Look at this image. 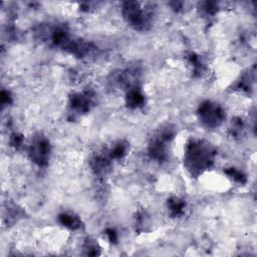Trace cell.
Returning <instances> with one entry per match:
<instances>
[{"label": "cell", "mask_w": 257, "mask_h": 257, "mask_svg": "<svg viewBox=\"0 0 257 257\" xmlns=\"http://www.w3.org/2000/svg\"><path fill=\"white\" fill-rule=\"evenodd\" d=\"M216 158L215 148L204 139H191L184 149V167L192 178L210 170Z\"/></svg>", "instance_id": "cell-1"}, {"label": "cell", "mask_w": 257, "mask_h": 257, "mask_svg": "<svg viewBox=\"0 0 257 257\" xmlns=\"http://www.w3.org/2000/svg\"><path fill=\"white\" fill-rule=\"evenodd\" d=\"M167 208L172 218H180L185 214L187 204L184 199L179 197H171L167 202Z\"/></svg>", "instance_id": "cell-9"}, {"label": "cell", "mask_w": 257, "mask_h": 257, "mask_svg": "<svg viewBox=\"0 0 257 257\" xmlns=\"http://www.w3.org/2000/svg\"><path fill=\"white\" fill-rule=\"evenodd\" d=\"M30 160L39 167H44L48 164L51 154V146L49 140L41 135L36 134L32 137L27 150Z\"/></svg>", "instance_id": "cell-6"}, {"label": "cell", "mask_w": 257, "mask_h": 257, "mask_svg": "<svg viewBox=\"0 0 257 257\" xmlns=\"http://www.w3.org/2000/svg\"><path fill=\"white\" fill-rule=\"evenodd\" d=\"M58 222L60 223V225H62L63 227L69 229V230H78L81 228L82 226V222L81 219L73 214V213H61L58 216Z\"/></svg>", "instance_id": "cell-10"}, {"label": "cell", "mask_w": 257, "mask_h": 257, "mask_svg": "<svg viewBox=\"0 0 257 257\" xmlns=\"http://www.w3.org/2000/svg\"><path fill=\"white\" fill-rule=\"evenodd\" d=\"M96 94L92 89H83L69 96L68 114L74 118L87 113L94 106Z\"/></svg>", "instance_id": "cell-5"}, {"label": "cell", "mask_w": 257, "mask_h": 257, "mask_svg": "<svg viewBox=\"0 0 257 257\" xmlns=\"http://www.w3.org/2000/svg\"><path fill=\"white\" fill-rule=\"evenodd\" d=\"M146 103V97L140 86H135L126 90L125 104L131 109H137L143 107Z\"/></svg>", "instance_id": "cell-8"}, {"label": "cell", "mask_w": 257, "mask_h": 257, "mask_svg": "<svg viewBox=\"0 0 257 257\" xmlns=\"http://www.w3.org/2000/svg\"><path fill=\"white\" fill-rule=\"evenodd\" d=\"M110 157L113 161H119L126 157L130 151V144L125 141H117L108 148Z\"/></svg>", "instance_id": "cell-11"}, {"label": "cell", "mask_w": 257, "mask_h": 257, "mask_svg": "<svg viewBox=\"0 0 257 257\" xmlns=\"http://www.w3.org/2000/svg\"><path fill=\"white\" fill-rule=\"evenodd\" d=\"M23 144V136L19 133H13L10 136V146L14 147L15 149H18Z\"/></svg>", "instance_id": "cell-18"}, {"label": "cell", "mask_w": 257, "mask_h": 257, "mask_svg": "<svg viewBox=\"0 0 257 257\" xmlns=\"http://www.w3.org/2000/svg\"><path fill=\"white\" fill-rule=\"evenodd\" d=\"M201 11L205 16L211 17L217 13L218 8H217L215 2H205L201 8Z\"/></svg>", "instance_id": "cell-17"}, {"label": "cell", "mask_w": 257, "mask_h": 257, "mask_svg": "<svg viewBox=\"0 0 257 257\" xmlns=\"http://www.w3.org/2000/svg\"><path fill=\"white\" fill-rule=\"evenodd\" d=\"M83 254L86 256H97L100 255V247L98 243L91 238H86L82 246Z\"/></svg>", "instance_id": "cell-14"}, {"label": "cell", "mask_w": 257, "mask_h": 257, "mask_svg": "<svg viewBox=\"0 0 257 257\" xmlns=\"http://www.w3.org/2000/svg\"><path fill=\"white\" fill-rule=\"evenodd\" d=\"M224 172H225V174H226L229 178H231L234 182H236V183H238V184L243 185V184H245V183L247 182L246 175H245L242 171H240V170H238V169L230 168V169H226Z\"/></svg>", "instance_id": "cell-15"}, {"label": "cell", "mask_w": 257, "mask_h": 257, "mask_svg": "<svg viewBox=\"0 0 257 257\" xmlns=\"http://www.w3.org/2000/svg\"><path fill=\"white\" fill-rule=\"evenodd\" d=\"M10 101H11L10 93L8 91L2 90V92H1V102H2V105L10 103Z\"/></svg>", "instance_id": "cell-20"}, {"label": "cell", "mask_w": 257, "mask_h": 257, "mask_svg": "<svg viewBox=\"0 0 257 257\" xmlns=\"http://www.w3.org/2000/svg\"><path fill=\"white\" fill-rule=\"evenodd\" d=\"M112 163H113V160L110 157L108 148H106L92 155L89 161V166L91 171L96 176L103 177L111 170Z\"/></svg>", "instance_id": "cell-7"}, {"label": "cell", "mask_w": 257, "mask_h": 257, "mask_svg": "<svg viewBox=\"0 0 257 257\" xmlns=\"http://www.w3.org/2000/svg\"><path fill=\"white\" fill-rule=\"evenodd\" d=\"M197 115L200 122L208 128L219 127L226 118L224 108L212 100H204L200 103Z\"/></svg>", "instance_id": "cell-4"}, {"label": "cell", "mask_w": 257, "mask_h": 257, "mask_svg": "<svg viewBox=\"0 0 257 257\" xmlns=\"http://www.w3.org/2000/svg\"><path fill=\"white\" fill-rule=\"evenodd\" d=\"M122 15L126 23L135 30H149L153 24L154 10L143 6L140 2H124L122 7Z\"/></svg>", "instance_id": "cell-3"}, {"label": "cell", "mask_w": 257, "mask_h": 257, "mask_svg": "<svg viewBox=\"0 0 257 257\" xmlns=\"http://www.w3.org/2000/svg\"><path fill=\"white\" fill-rule=\"evenodd\" d=\"M175 135V127L172 124H166L158 128L148 144L150 158L160 164L168 161Z\"/></svg>", "instance_id": "cell-2"}, {"label": "cell", "mask_w": 257, "mask_h": 257, "mask_svg": "<svg viewBox=\"0 0 257 257\" xmlns=\"http://www.w3.org/2000/svg\"><path fill=\"white\" fill-rule=\"evenodd\" d=\"M136 230L139 232L147 231V227L149 226V217L146 212H140L137 214L136 217Z\"/></svg>", "instance_id": "cell-16"}, {"label": "cell", "mask_w": 257, "mask_h": 257, "mask_svg": "<svg viewBox=\"0 0 257 257\" xmlns=\"http://www.w3.org/2000/svg\"><path fill=\"white\" fill-rule=\"evenodd\" d=\"M188 60L193 68L194 75L201 76L205 71V65H204L202 59L200 58V56L198 54L192 52L188 55Z\"/></svg>", "instance_id": "cell-12"}, {"label": "cell", "mask_w": 257, "mask_h": 257, "mask_svg": "<svg viewBox=\"0 0 257 257\" xmlns=\"http://www.w3.org/2000/svg\"><path fill=\"white\" fill-rule=\"evenodd\" d=\"M245 132V123L242 118L235 117L232 119L231 124L229 126V133L233 138H241L244 136Z\"/></svg>", "instance_id": "cell-13"}, {"label": "cell", "mask_w": 257, "mask_h": 257, "mask_svg": "<svg viewBox=\"0 0 257 257\" xmlns=\"http://www.w3.org/2000/svg\"><path fill=\"white\" fill-rule=\"evenodd\" d=\"M105 235H106V237H107V239L110 243L115 244L117 242V239H118L117 238V233L114 229H112V228L105 229Z\"/></svg>", "instance_id": "cell-19"}]
</instances>
